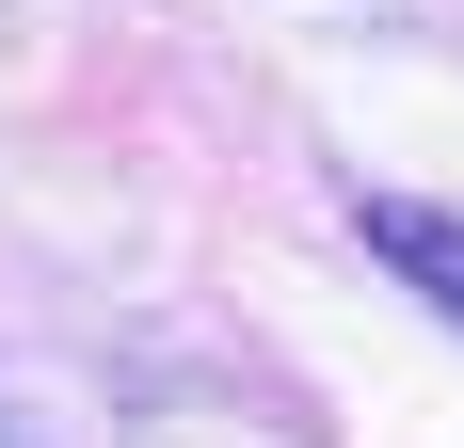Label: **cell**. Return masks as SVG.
<instances>
[{"label": "cell", "mask_w": 464, "mask_h": 448, "mask_svg": "<svg viewBox=\"0 0 464 448\" xmlns=\"http://www.w3.org/2000/svg\"><path fill=\"white\" fill-rule=\"evenodd\" d=\"M369 257H384V272H417L432 305L464 320V209H417V192H369Z\"/></svg>", "instance_id": "cell-1"}]
</instances>
